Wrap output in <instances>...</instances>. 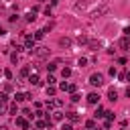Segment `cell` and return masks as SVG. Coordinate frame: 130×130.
Listing matches in <instances>:
<instances>
[{"instance_id":"6da1fadb","label":"cell","mask_w":130,"mask_h":130,"mask_svg":"<svg viewBox=\"0 0 130 130\" xmlns=\"http://www.w3.org/2000/svg\"><path fill=\"white\" fill-rule=\"evenodd\" d=\"M32 55L39 57V59H45V57L49 55V49H47V47H35V49H32Z\"/></svg>"},{"instance_id":"7a4b0ae2","label":"cell","mask_w":130,"mask_h":130,"mask_svg":"<svg viewBox=\"0 0 130 130\" xmlns=\"http://www.w3.org/2000/svg\"><path fill=\"white\" fill-rule=\"evenodd\" d=\"M89 83H91V85H95V87L104 85V75H100V73H93V75H89Z\"/></svg>"},{"instance_id":"3957f363","label":"cell","mask_w":130,"mask_h":130,"mask_svg":"<svg viewBox=\"0 0 130 130\" xmlns=\"http://www.w3.org/2000/svg\"><path fill=\"white\" fill-rule=\"evenodd\" d=\"M24 49H26V51H32V49H35V37H30V35L24 37Z\"/></svg>"},{"instance_id":"277c9868","label":"cell","mask_w":130,"mask_h":130,"mask_svg":"<svg viewBox=\"0 0 130 130\" xmlns=\"http://www.w3.org/2000/svg\"><path fill=\"white\" fill-rule=\"evenodd\" d=\"M24 100H32V95H30V93H24V91H18V93L14 95V102H16V104H20V102H24Z\"/></svg>"},{"instance_id":"5b68a950","label":"cell","mask_w":130,"mask_h":130,"mask_svg":"<svg viewBox=\"0 0 130 130\" xmlns=\"http://www.w3.org/2000/svg\"><path fill=\"white\" fill-rule=\"evenodd\" d=\"M16 126L22 128V130H28V128H30V124H28L26 118H16Z\"/></svg>"},{"instance_id":"8992f818","label":"cell","mask_w":130,"mask_h":130,"mask_svg":"<svg viewBox=\"0 0 130 130\" xmlns=\"http://www.w3.org/2000/svg\"><path fill=\"white\" fill-rule=\"evenodd\" d=\"M100 102V95L95 93V91H91L89 95H87V104H98Z\"/></svg>"},{"instance_id":"52a82bcc","label":"cell","mask_w":130,"mask_h":130,"mask_svg":"<svg viewBox=\"0 0 130 130\" xmlns=\"http://www.w3.org/2000/svg\"><path fill=\"white\" fill-rule=\"evenodd\" d=\"M28 83H32V85H41V79H39V75H37V73L28 75Z\"/></svg>"},{"instance_id":"ba28073f","label":"cell","mask_w":130,"mask_h":130,"mask_svg":"<svg viewBox=\"0 0 130 130\" xmlns=\"http://www.w3.org/2000/svg\"><path fill=\"white\" fill-rule=\"evenodd\" d=\"M108 100H110V102H116V100H118V93H116V89H114V87H110V89H108Z\"/></svg>"},{"instance_id":"9c48e42d","label":"cell","mask_w":130,"mask_h":130,"mask_svg":"<svg viewBox=\"0 0 130 130\" xmlns=\"http://www.w3.org/2000/svg\"><path fill=\"white\" fill-rule=\"evenodd\" d=\"M59 45H61V47H71V39H69V37H61V39H59Z\"/></svg>"},{"instance_id":"30bf717a","label":"cell","mask_w":130,"mask_h":130,"mask_svg":"<svg viewBox=\"0 0 130 130\" xmlns=\"http://www.w3.org/2000/svg\"><path fill=\"white\" fill-rule=\"evenodd\" d=\"M87 45H89V49H91V51H98V49L102 47V43H100V41H89Z\"/></svg>"},{"instance_id":"8fae6325","label":"cell","mask_w":130,"mask_h":130,"mask_svg":"<svg viewBox=\"0 0 130 130\" xmlns=\"http://www.w3.org/2000/svg\"><path fill=\"white\" fill-rule=\"evenodd\" d=\"M67 118H69V122H79V116H77V112H69V114H67Z\"/></svg>"},{"instance_id":"7c38bea8","label":"cell","mask_w":130,"mask_h":130,"mask_svg":"<svg viewBox=\"0 0 130 130\" xmlns=\"http://www.w3.org/2000/svg\"><path fill=\"white\" fill-rule=\"evenodd\" d=\"M32 37H35V41H41V39L45 37V28H41V30H37V32H35Z\"/></svg>"},{"instance_id":"4fadbf2b","label":"cell","mask_w":130,"mask_h":130,"mask_svg":"<svg viewBox=\"0 0 130 130\" xmlns=\"http://www.w3.org/2000/svg\"><path fill=\"white\" fill-rule=\"evenodd\" d=\"M120 47H122V49H128V47H130V41H128V37L120 39Z\"/></svg>"},{"instance_id":"5bb4252c","label":"cell","mask_w":130,"mask_h":130,"mask_svg":"<svg viewBox=\"0 0 130 130\" xmlns=\"http://www.w3.org/2000/svg\"><path fill=\"white\" fill-rule=\"evenodd\" d=\"M35 18H37V12H35V10H30V12H26V20H28V22H32Z\"/></svg>"},{"instance_id":"9a60e30c","label":"cell","mask_w":130,"mask_h":130,"mask_svg":"<svg viewBox=\"0 0 130 130\" xmlns=\"http://www.w3.org/2000/svg\"><path fill=\"white\" fill-rule=\"evenodd\" d=\"M28 73H30V69H28V67H22V69H20V79L28 77Z\"/></svg>"},{"instance_id":"2e32d148","label":"cell","mask_w":130,"mask_h":130,"mask_svg":"<svg viewBox=\"0 0 130 130\" xmlns=\"http://www.w3.org/2000/svg\"><path fill=\"white\" fill-rule=\"evenodd\" d=\"M77 43H79V45H85V43H89V41H87L85 35H79V37H77Z\"/></svg>"},{"instance_id":"e0dca14e","label":"cell","mask_w":130,"mask_h":130,"mask_svg":"<svg viewBox=\"0 0 130 130\" xmlns=\"http://www.w3.org/2000/svg\"><path fill=\"white\" fill-rule=\"evenodd\" d=\"M61 75H63V79L69 77V75H71V69H69V67H63V69H61Z\"/></svg>"},{"instance_id":"ac0fdd59","label":"cell","mask_w":130,"mask_h":130,"mask_svg":"<svg viewBox=\"0 0 130 130\" xmlns=\"http://www.w3.org/2000/svg\"><path fill=\"white\" fill-rule=\"evenodd\" d=\"M55 93H57V87L55 85H49L47 87V95H55Z\"/></svg>"},{"instance_id":"d6986e66","label":"cell","mask_w":130,"mask_h":130,"mask_svg":"<svg viewBox=\"0 0 130 130\" xmlns=\"http://www.w3.org/2000/svg\"><path fill=\"white\" fill-rule=\"evenodd\" d=\"M16 110H18V106H16V102H12V104L8 106V112H10V114H16Z\"/></svg>"},{"instance_id":"ffe728a7","label":"cell","mask_w":130,"mask_h":130,"mask_svg":"<svg viewBox=\"0 0 130 130\" xmlns=\"http://www.w3.org/2000/svg\"><path fill=\"white\" fill-rule=\"evenodd\" d=\"M102 116H106V110H104L102 106H98V112H95V118H102Z\"/></svg>"},{"instance_id":"44dd1931","label":"cell","mask_w":130,"mask_h":130,"mask_svg":"<svg viewBox=\"0 0 130 130\" xmlns=\"http://www.w3.org/2000/svg\"><path fill=\"white\" fill-rule=\"evenodd\" d=\"M51 120H57V122H59V120H63V114H61V112H53Z\"/></svg>"},{"instance_id":"7402d4cb","label":"cell","mask_w":130,"mask_h":130,"mask_svg":"<svg viewBox=\"0 0 130 130\" xmlns=\"http://www.w3.org/2000/svg\"><path fill=\"white\" fill-rule=\"evenodd\" d=\"M57 65H59V61H53V63H49V65H47V69H49V71H55V69H57Z\"/></svg>"},{"instance_id":"603a6c76","label":"cell","mask_w":130,"mask_h":130,"mask_svg":"<svg viewBox=\"0 0 130 130\" xmlns=\"http://www.w3.org/2000/svg\"><path fill=\"white\" fill-rule=\"evenodd\" d=\"M47 126H49V124H47L45 120H39V122H37V128H47Z\"/></svg>"},{"instance_id":"cb8c5ba5","label":"cell","mask_w":130,"mask_h":130,"mask_svg":"<svg viewBox=\"0 0 130 130\" xmlns=\"http://www.w3.org/2000/svg\"><path fill=\"white\" fill-rule=\"evenodd\" d=\"M77 65H79V67H85V65H87V59H83V57H81V59L77 61Z\"/></svg>"},{"instance_id":"d4e9b609","label":"cell","mask_w":130,"mask_h":130,"mask_svg":"<svg viewBox=\"0 0 130 130\" xmlns=\"http://www.w3.org/2000/svg\"><path fill=\"white\" fill-rule=\"evenodd\" d=\"M4 77H6V79H12V71H10V69H4Z\"/></svg>"},{"instance_id":"484cf974","label":"cell","mask_w":130,"mask_h":130,"mask_svg":"<svg viewBox=\"0 0 130 130\" xmlns=\"http://www.w3.org/2000/svg\"><path fill=\"white\" fill-rule=\"evenodd\" d=\"M85 126H87V128H95V122H93V120H87Z\"/></svg>"},{"instance_id":"4316f807","label":"cell","mask_w":130,"mask_h":130,"mask_svg":"<svg viewBox=\"0 0 130 130\" xmlns=\"http://www.w3.org/2000/svg\"><path fill=\"white\" fill-rule=\"evenodd\" d=\"M10 61H12V63H16V61H18V55H16V53H12V55H10Z\"/></svg>"},{"instance_id":"83f0119b","label":"cell","mask_w":130,"mask_h":130,"mask_svg":"<svg viewBox=\"0 0 130 130\" xmlns=\"http://www.w3.org/2000/svg\"><path fill=\"white\" fill-rule=\"evenodd\" d=\"M118 79H122V81H126V71H122V73H118Z\"/></svg>"},{"instance_id":"f1b7e54d","label":"cell","mask_w":130,"mask_h":130,"mask_svg":"<svg viewBox=\"0 0 130 130\" xmlns=\"http://www.w3.org/2000/svg\"><path fill=\"white\" fill-rule=\"evenodd\" d=\"M75 89H77V87H75L73 83H69V87H67V91H71V93H75Z\"/></svg>"},{"instance_id":"f546056e","label":"cell","mask_w":130,"mask_h":130,"mask_svg":"<svg viewBox=\"0 0 130 130\" xmlns=\"http://www.w3.org/2000/svg\"><path fill=\"white\" fill-rule=\"evenodd\" d=\"M6 100H8V95H6V91H2L0 93V102H6Z\"/></svg>"},{"instance_id":"4dcf8cb0","label":"cell","mask_w":130,"mask_h":130,"mask_svg":"<svg viewBox=\"0 0 130 130\" xmlns=\"http://www.w3.org/2000/svg\"><path fill=\"white\" fill-rule=\"evenodd\" d=\"M108 73H110V75H112V77H114V75H118V71H116V69H114V67H110V71H108Z\"/></svg>"},{"instance_id":"1f68e13d","label":"cell","mask_w":130,"mask_h":130,"mask_svg":"<svg viewBox=\"0 0 130 130\" xmlns=\"http://www.w3.org/2000/svg\"><path fill=\"white\" fill-rule=\"evenodd\" d=\"M47 81H49V85H53V83H55V77H53V75H49V77H47Z\"/></svg>"},{"instance_id":"d6a6232c","label":"cell","mask_w":130,"mask_h":130,"mask_svg":"<svg viewBox=\"0 0 130 130\" xmlns=\"http://www.w3.org/2000/svg\"><path fill=\"white\" fill-rule=\"evenodd\" d=\"M59 87H61V89H63V91H65V89H67V87H69V83H67V81H63V83H61V85H59Z\"/></svg>"},{"instance_id":"836d02e7","label":"cell","mask_w":130,"mask_h":130,"mask_svg":"<svg viewBox=\"0 0 130 130\" xmlns=\"http://www.w3.org/2000/svg\"><path fill=\"white\" fill-rule=\"evenodd\" d=\"M71 102H79V95L77 93H71Z\"/></svg>"},{"instance_id":"e575fe53","label":"cell","mask_w":130,"mask_h":130,"mask_svg":"<svg viewBox=\"0 0 130 130\" xmlns=\"http://www.w3.org/2000/svg\"><path fill=\"white\" fill-rule=\"evenodd\" d=\"M106 116H108V120H114V112H108L106 110Z\"/></svg>"},{"instance_id":"d590c367","label":"cell","mask_w":130,"mask_h":130,"mask_svg":"<svg viewBox=\"0 0 130 130\" xmlns=\"http://www.w3.org/2000/svg\"><path fill=\"white\" fill-rule=\"evenodd\" d=\"M61 130H73V128H71V124H63V126H61Z\"/></svg>"},{"instance_id":"8d00e7d4","label":"cell","mask_w":130,"mask_h":130,"mask_svg":"<svg viewBox=\"0 0 130 130\" xmlns=\"http://www.w3.org/2000/svg\"><path fill=\"white\" fill-rule=\"evenodd\" d=\"M124 37H130V26H126V28H124Z\"/></svg>"},{"instance_id":"74e56055","label":"cell","mask_w":130,"mask_h":130,"mask_svg":"<svg viewBox=\"0 0 130 130\" xmlns=\"http://www.w3.org/2000/svg\"><path fill=\"white\" fill-rule=\"evenodd\" d=\"M4 110H6V106H4V102H0V114H2Z\"/></svg>"},{"instance_id":"f35d334b","label":"cell","mask_w":130,"mask_h":130,"mask_svg":"<svg viewBox=\"0 0 130 130\" xmlns=\"http://www.w3.org/2000/svg\"><path fill=\"white\" fill-rule=\"evenodd\" d=\"M2 35H6V30H4V26H0V37H2Z\"/></svg>"},{"instance_id":"ab89813d","label":"cell","mask_w":130,"mask_h":130,"mask_svg":"<svg viewBox=\"0 0 130 130\" xmlns=\"http://www.w3.org/2000/svg\"><path fill=\"white\" fill-rule=\"evenodd\" d=\"M126 81H130V71H126Z\"/></svg>"},{"instance_id":"60d3db41","label":"cell","mask_w":130,"mask_h":130,"mask_svg":"<svg viewBox=\"0 0 130 130\" xmlns=\"http://www.w3.org/2000/svg\"><path fill=\"white\" fill-rule=\"evenodd\" d=\"M126 95H130V85H128V87H126Z\"/></svg>"},{"instance_id":"b9f144b4","label":"cell","mask_w":130,"mask_h":130,"mask_svg":"<svg viewBox=\"0 0 130 130\" xmlns=\"http://www.w3.org/2000/svg\"><path fill=\"white\" fill-rule=\"evenodd\" d=\"M0 130H8V128H6V126H2V128H0Z\"/></svg>"},{"instance_id":"7bdbcfd3","label":"cell","mask_w":130,"mask_h":130,"mask_svg":"<svg viewBox=\"0 0 130 130\" xmlns=\"http://www.w3.org/2000/svg\"><path fill=\"white\" fill-rule=\"evenodd\" d=\"M98 130H100V128H98Z\"/></svg>"}]
</instances>
